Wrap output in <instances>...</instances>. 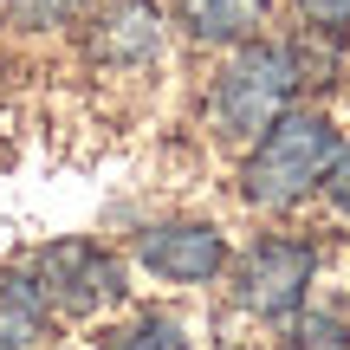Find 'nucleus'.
<instances>
[{"label":"nucleus","mask_w":350,"mask_h":350,"mask_svg":"<svg viewBox=\"0 0 350 350\" xmlns=\"http://www.w3.org/2000/svg\"><path fill=\"white\" fill-rule=\"evenodd\" d=\"M344 137L331 130V117L318 111H279L273 124L260 130L247 169H240V195L253 208H292L299 195H312L318 182H331V163H338Z\"/></svg>","instance_id":"f257e3e1"},{"label":"nucleus","mask_w":350,"mask_h":350,"mask_svg":"<svg viewBox=\"0 0 350 350\" xmlns=\"http://www.w3.org/2000/svg\"><path fill=\"white\" fill-rule=\"evenodd\" d=\"M299 59L286 46H253L214 78V130L221 137H260L279 111L292 104Z\"/></svg>","instance_id":"f03ea898"},{"label":"nucleus","mask_w":350,"mask_h":350,"mask_svg":"<svg viewBox=\"0 0 350 350\" xmlns=\"http://www.w3.org/2000/svg\"><path fill=\"white\" fill-rule=\"evenodd\" d=\"M312 266H318V253L305 247V240H286V234L260 240V247L234 266V305H240V312H253V318H286V312H299V305H305V286H312Z\"/></svg>","instance_id":"7ed1b4c3"},{"label":"nucleus","mask_w":350,"mask_h":350,"mask_svg":"<svg viewBox=\"0 0 350 350\" xmlns=\"http://www.w3.org/2000/svg\"><path fill=\"white\" fill-rule=\"evenodd\" d=\"M39 292L59 299L65 312H104V305L124 299V273H117L111 253L72 240V247H52L46 260H39Z\"/></svg>","instance_id":"20e7f679"},{"label":"nucleus","mask_w":350,"mask_h":350,"mask_svg":"<svg viewBox=\"0 0 350 350\" xmlns=\"http://www.w3.org/2000/svg\"><path fill=\"white\" fill-rule=\"evenodd\" d=\"M137 260L150 266L156 279H169V286H208V279L227 266V234L208 227V221H175V227L143 234Z\"/></svg>","instance_id":"39448f33"},{"label":"nucleus","mask_w":350,"mask_h":350,"mask_svg":"<svg viewBox=\"0 0 350 350\" xmlns=\"http://www.w3.org/2000/svg\"><path fill=\"white\" fill-rule=\"evenodd\" d=\"M91 52L104 65H150L163 52V13H156V0H111L91 20Z\"/></svg>","instance_id":"423d86ee"},{"label":"nucleus","mask_w":350,"mask_h":350,"mask_svg":"<svg viewBox=\"0 0 350 350\" xmlns=\"http://www.w3.org/2000/svg\"><path fill=\"white\" fill-rule=\"evenodd\" d=\"M46 338V292L26 273H0V350H33Z\"/></svg>","instance_id":"0eeeda50"},{"label":"nucleus","mask_w":350,"mask_h":350,"mask_svg":"<svg viewBox=\"0 0 350 350\" xmlns=\"http://www.w3.org/2000/svg\"><path fill=\"white\" fill-rule=\"evenodd\" d=\"M182 7V26L208 46H227V39H247L253 26L266 20V0H175Z\"/></svg>","instance_id":"6e6552de"},{"label":"nucleus","mask_w":350,"mask_h":350,"mask_svg":"<svg viewBox=\"0 0 350 350\" xmlns=\"http://www.w3.org/2000/svg\"><path fill=\"white\" fill-rule=\"evenodd\" d=\"M104 350H188V338L175 325H163V318H143V325H130L124 338H111Z\"/></svg>","instance_id":"1a4fd4ad"},{"label":"nucleus","mask_w":350,"mask_h":350,"mask_svg":"<svg viewBox=\"0 0 350 350\" xmlns=\"http://www.w3.org/2000/svg\"><path fill=\"white\" fill-rule=\"evenodd\" d=\"M72 7H78V0H13L20 26H59V20H65Z\"/></svg>","instance_id":"9d476101"},{"label":"nucleus","mask_w":350,"mask_h":350,"mask_svg":"<svg viewBox=\"0 0 350 350\" xmlns=\"http://www.w3.org/2000/svg\"><path fill=\"white\" fill-rule=\"evenodd\" d=\"M299 13L318 26H350V0H299Z\"/></svg>","instance_id":"9b49d317"},{"label":"nucleus","mask_w":350,"mask_h":350,"mask_svg":"<svg viewBox=\"0 0 350 350\" xmlns=\"http://www.w3.org/2000/svg\"><path fill=\"white\" fill-rule=\"evenodd\" d=\"M331 175H338V188H331V195H338V208L350 214V150H338V163H331Z\"/></svg>","instance_id":"f8f14e48"}]
</instances>
